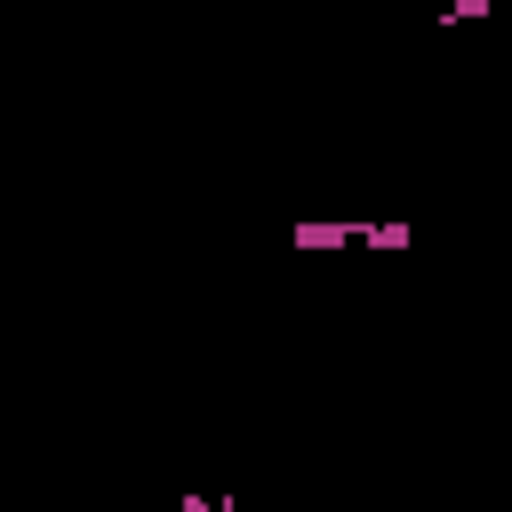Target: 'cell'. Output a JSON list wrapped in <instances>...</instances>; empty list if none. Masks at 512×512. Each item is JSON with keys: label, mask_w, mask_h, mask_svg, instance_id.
<instances>
[{"label": "cell", "mask_w": 512, "mask_h": 512, "mask_svg": "<svg viewBox=\"0 0 512 512\" xmlns=\"http://www.w3.org/2000/svg\"><path fill=\"white\" fill-rule=\"evenodd\" d=\"M288 240H296V248H320V256H336V248H360V224H336V216H304V224H288Z\"/></svg>", "instance_id": "1"}, {"label": "cell", "mask_w": 512, "mask_h": 512, "mask_svg": "<svg viewBox=\"0 0 512 512\" xmlns=\"http://www.w3.org/2000/svg\"><path fill=\"white\" fill-rule=\"evenodd\" d=\"M480 16H496V0H448L440 8V24H480Z\"/></svg>", "instance_id": "2"}]
</instances>
